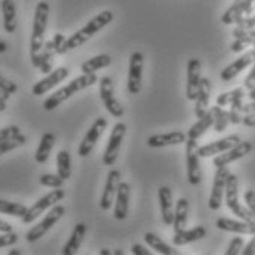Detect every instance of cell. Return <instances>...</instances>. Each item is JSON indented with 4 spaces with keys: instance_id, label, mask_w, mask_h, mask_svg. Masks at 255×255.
<instances>
[{
    "instance_id": "obj_5",
    "label": "cell",
    "mask_w": 255,
    "mask_h": 255,
    "mask_svg": "<svg viewBox=\"0 0 255 255\" xmlns=\"http://www.w3.org/2000/svg\"><path fill=\"white\" fill-rule=\"evenodd\" d=\"M65 213H67V210H65L64 205H59V204L53 205V207L49 210V213L46 214V217L41 220L38 224L33 226V227L27 232L25 239H27L28 242H36V241H38L40 238H43V236H44V235H46V233H47L59 220L65 216Z\"/></svg>"
},
{
    "instance_id": "obj_31",
    "label": "cell",
    "mask_w": 255,
    "mask_h": 255,
    "mask_svg": "<svg viewBox=\"0 0 255 255\" xmlns=\"http://www.w3.org/2000/svg\"><path fill=\"white\" fill-rule=\"evenodd\" d=\"M112 62V58L110 55H98L93 56L90 59H87L86 62L81 64V73L83 74H95L96 71L110 67Z\"/></svg>"
},
{
    "instance_id": "obj_21",
    "label": "cell",
    "mask_w": 255,
    "mask_h": 255,
    "mask_svg": "<svg viewBox=\"0 0 255 255\" xmlns=\"http://www.w3.org/2000/svg\"><path fill=\"white\" fill-rule=\"evenodd\" d=\"M128 204H130V184L126 182H120L117 189V202L114 207V217L115 220L127 219L128 216Z\"/></svg>"
},
{
    "instance_id": "obj_52",
    "label": "cell",
    "mask_w": 255,
    "mask_h": 255,
    "mask_svg": "<svg viewBox=\"0 0 255 255\" xmlns=\"http://www.w3.org/2000/svg\"><path fill=\"white\" fill-rule=\"evenodd\" d=\"M242 112L244 114H253V112H255V101H251L250 104H244Z\"/></svg>"
},
{
    "instance_id": "obj_27",
    "label": "cell",
    "mask_w": 255,
    "mask_h": 255,
    "mask_svg": "<svg viewBox=\"0 0 255 255\" xmlns=\"http://www.w3.org/2000/svg\"><path fill=\"white\" fill-rule=\"evenodd\" d=\"M1 12H3V28L7 34L15 33L18 27L16 18V6L13 0H1Z\"/></svg>"
},
{
    "instance_id": "obj_19",
    "label": "cell",
    "mask_w": 255,
    "mask_h": 255,
    "mask_svg": "<svg viewBox=\"0 0 255 255\" xmlns=\"http://www.w3.org/2000/svg\"><path fill=\"white\" fill-rule=\"evenodd\" d=\"M120 179H121V174L118 170H111L108 173V179H107L104 192H102V198H101V208L104 211L111 210V207L114 204V199L117 196V189L120 184Z\"/></svg>"
},
{
    "instance_id": "obj_25",
    "label": "cell",
    "mask_w": 255,
    "mask_h": 255,
    "mask_svg": "<svg viewBox=\"0 0 255 255\" xmlns=\"http://www.w3.org/2000/svg\"><path fill=\"white\" fill-rule=\"evenodd\" d=\"M207 236V229L204 226H196L193 229L189 230H182V232H174L173 235V244L176 247H183L187 244H193L198 242L201 239H204Z\"/></svg>"
},
{
    "instance_id": "obj_40",
    "label": "cell",
    "mask_w": 255,
    "mask_h": 255,
    "mask_svg": "<svg viewBox=\"0 0 255 255\" xmlns=\"http://www.w3.org/2000/svg\"><path fill=\"white\" fill-rule=\"evenodd\" d=\"M64 182L65 180L59 174H41L40 176V184L41 186H46V187H52V189L62 187Z\"/></svg>"
},
{
    "instance_id": "obj_14",
    "label": "cell",
    "mask_w": 255,
    "mask_h": 255,
    "mask_svg": "<svg viewBox=\"0 0 255 255\" xmlns=\"http://www.w3.org/2000/svg\"><path fill=\"white\" fill-rule=\"evenodd\" d=\"M201 78H202V64L199 59L192 58L187 62V84H186L187 101H196Z\"/></svg>"
},
{
    "instance_id": "obj_49",
    "label": "cell",
    "mask_w": 255,
    "mask_h": 255,
    "mask_svg": "<svg viewBox=\"0 0 255 255\" xmlns=\"http://www.w3.org/2000/svg\"><path fill=\"white\" fill-rule=\"evenodd\" d=\"M131 253L134 255H150V251L146 250L145 247L140 245V244H134V245L131 247Z\"/></svg>"
},
{
    "instance_id": "obj_10",
    "label": "cell",
    "mask_w": 255,
    "mask_h": 255,
    "mask_svg": "<svg viewBox=\"0 0 255 255\" xmlns=\"http://www.w3.org/2000/svg\"><path fill=\"white\" fill-rule=\"evenodd\" d=\"M142 75H143V53L136 50L130 56V67H128V80L127 87L131 95L140 93L142 89Z\"/></svg>"
},
{
    "instance_id": "obj_9",
    "label": "cell",
    "mask_w": 255,
    "mask_h": 255,
    "mask_svg": "<svg viewBox=\"0 0 255 255\" xmlns=\"http://www.w3.org/2000/svg\"><path fill=\"white\" fill-rule=\"evenodd\" d=\"M126 131H127V126L124 123H117L114 127H112V131H111L110 140H108V146L104 152V164L107 167H112L118 158V153H120V147L123 143V139L126 136Z\"/></svg>"
},
{
    "instance_id": "obj_6",
    "label": "cell",
    "mask_w": 255,
    "mask_h": 255,
    "mask_svg": "<svg viewBox=\"0 0 255 255\" xmlns=\"http://www.w3.org/2000/svg\"><path fill=\"white\" fill-rule=\"evenodd\" d=\"M64 198H65V190H64L62 187H56L55 190L49 192L47 195H44L43 198H40L37 202H34V204L28 208L27 214L22 217V223H24V224L33 223V221H34L37 217H40L46 210L52 208L53 205H56L58 202H61Z\"/></svg>"
},
{
    "instance_id": "obj_39",
    "label": "cell",
    "mask_w": 255,
    "mask_h": 255,
    "mask_svg": "<svg viewBox=\"0 0 255 255\" xmlns=\"http://www.w3.org/2000/svg\"><path fill=\"white\" fill-rule=\"evenodd\" d=\"M99 95L102 102L114 98V83L111 77H102L99 80Z\"/></svg>"
},
{
    "instance_id": "obj_38",
    "label": "cell",
    "mask_w": 255,
    "mask_h": 255,
    "mask_svg": "<svg viewBox=\"0 0 255 255\" xmlns=\"http://www.w3.org/2000/svg\"><path fill=\"white\" fill-rule=\"evenodd\" d=\"M244 99H236L233 104H230V111H229V120L232 124H242V118H244Z\"/></svg>"
},
{
    "instance_id": "obj_34",
    "label": "cell",
    "mask_w": 255,
    "mask_h": 255,
    "mask_svg": "<svg viewBox=\"0 0 255 255\" xmlns=\"http://www.w3.org/2000/svg\"><path fill=\"white\" fill-rule=\"evenodd\" d=\"M28 211V207L18 204V202H10L6 199H0V213L6 214V216H12V217H19L22 219Z\"/></svg>"
},
{
    "instance_id": "obj_42",
    "label": "cell",
    "mask_w": 255,
    "mask_h": 255,
    "mask_svg": "<svg viewBox=\"0 0 255 255\" xmlns=\"http://www.w3.org/2000/svg\"><path fill=\"white\" fill-rule=\"evenodd\" d=\"M21 134V128L18 126H7L4 128H0V142L13 139Z\"/></svg>"
},
{
    "instance_id": "obj_17",
    "label": "cell",
    "mask_w": 255,
    "mask_h": 255,
    "mask_svg": "<svg viewBox=\"0 0 255 255\" xmlns=\"http://www.w3.org/2000/svg\"><path fill=\"white\" fill-rule=\"evenodd\" d=\"M241 137L236 136V134H232V136H227L224 139H220L216 140L213 143H208V145L199 146L198 147V153H199V158H210V156H216L219 153H223L226 150H229L230 147L236 146L238 143H241Z\"/></svg>"
},
{
    "instance_id": "obj_45",
    "label": "cell",
    "mask_w": 255,
    "mask_h": 255,
    "mask_svg": "<svg viewBox=\"0 0 255 255\" xmlns=\"http://www.w3.org/2000/svg\"><path fill=\"white\" fill-rule=\"evenodd\" d=\"M53 44H55V49H56V53L58 55H64V44H65V36L64 34H61V33H56L55 36H53Z\"/></svg>"
},
{
    "instance_id": "obj_47",
    "label": "cell",
    "mask_w": 255,
    "mask_h": 255,
    "mask_svg": "<svg viewBox=\"0 0 255 255\" xmlns=\"http://www.w3.org/2000/svg\"><path fill=\"white\" fill-rule=\"evenodd\" d=\"M236 27H239V28H254L255 15H250V16H245V18L239 19L236 22Z\"/></svg>"
},
{
    "instance_id": "obj_33",
    "label": "cell",
    "mask_w": 255,
    "mask_h": 255,
    "mask_svg": "<svg viewBox=\"0 0 255 255\" xmlns=\"http://www.w3.org/2000/svg\"><path fill=\"white\" fill-rule=\"evenodd\" d=\"M56 168L58 174L64 180H68L71 177V153L68 150H61L56 155Z\"/></svg>"
},
{
    "instance_id": "obj_48",
    "label": "cell",
    "mask_w": 255,
    "mask_h": 255,
    "mask_svg": "<svg viewBox=\"0 0 255 255\" xmlns=\"http://www.w3.org/2000/svg\"><path fill=\"white\" fill-rule=\"evenodd\" d=\"M244 86H245V89H253L255 86V62L253 64V68H251V71L250 74L247 75V78H245V81H244Z\"/></svg>"
},
{
    "instance_id": "obj_54",
    "label": "cell",
    "mask_w": 255,
    "mask_h": 255,
    "mask_svg": "<svg viewBox=\"0 0 255 255\" xmlns=\"http://www.w3.org/2000/svg\"><path fill=\"white\" fill-rule=\"evenodd\" d=\"M9 98H10V95H9L7 92H3V90H0V104H6Z\"/></svg>"
},
{
    "instance_id": "obj_60",
    "label": "cell",
    "mask_w": 255,
    "mask_h": 255,
    "mask_svg": "<svg viewBox=\"0 0 255 255\" xmlns=\"http://www.w3.org/2000/svg\"><path fill=\"white\" fill-rule=\"evenodd\" d=\"M4 110H6V104H0V112H3Z\"/></svg>"
},
{
    "instance_id": "obj_37",
    "label": "cell",
    "mask_w": 255,
    "mask_h": 255,
    "mask_svg": "<svg viewBox=\"0 0 255 255\" xmlns=\"http://www.w3.org/2000/svg\"><path fill=\"white\" fill-rule=\"evenodd\" d=\"M27 143V137L21 133L19 136L13 137V139H9V140H4V142H0V156L16 149V147H21Z\"/></svg>"
},
{
    "instance_id": "obj_50",
    "label": "cell",
    "mask_w": 255,
    "mask_h": 255,
    "mask_svg": "<svg viewBox=\"0 0 255 255\" xmlns=\"http://www.w3.org/2000/svg\"><path fill=\"white\" fill-rule=\"evenodd\" d=\"M244 255H255V233L253 235V239L250 241V244L247 247H244L242 250Z\"/></svg>"
},
{
    "instance_id": "obj_7",
    "label": "cell",
    "mask_w": 255,
    "mask_h": 255,
    "mask_svg": "<svg viewBox=\"0 0 255 255\" xmlns=\"http://www.w3.org/2000/svg\"><path fill=\"white\" fill-rule=\"evenodd\" d=\"M198 140L187 139L186 140V167H187V180L192 186H198L202 180V171L199 164L198 153Z\"/></svg>"
},
{
    "instance_id": "obj_43",
    "label": "cell",
    "mask_w": 255,
    "mask_h": 255,
    "mask_svg": "<svg viewBox=\"0 0 255 255\" xmlns=\"http://www.w3.org/2000/svg\"><path fill=\"white\" fill-rule=\"evenodd\" d=\"M0 90L7 92L9 95H13V93H16V92H18V84H16V83H13L12 80H9V78L3 77V75H0Z\"/></svg>"
},
{
    "instance_id": "obj_41",
    "label": "cell",
    "mask_w": 255,
    "mask_h": 255,
    "mask_svg": "<svg viewBox=\"0 0 255 255\" xmlns=\"http://www.w3.org/2000/svg\"><path fill=\"white\" fill-rule=\"evenodd\" d=\"M244 247H245V242H244V239L242 238H233L232 241H230V244H229V247H227V250H226V255H238V254H242V250H244Z\"/></svg>"
},
{
    "instance_id": "obj_46",
    "label": "cell",
    "mask_w": 255,
    "mask_h": 255,
    "mask_svg": "<svg viewBox=\"0 0 255 255\" xmlns=\"http://www.w3.org/2000/svg\"><path fill=\"white\" fill-rule=\"evenodd\" d=\"M244 199H245V202H247L248 210L255 216V190H253V189L247 190L245 195H244Z\"/></svg>"
},
{
    "instance_id": "obj_57",
    "label": "cell",
    "mask_w": 255,
    "mask_h": 255,
    "mask_svg": "<svg viewBox=\"0 0 255 255\" xmlns=\"http://www.w3.org/2000/svg\"><path fill=\"white\" fill-rule=\"evenodd\" d=\"M22 253L19 251V250H10L9 253H7V255H21Z\"/></svg>"
},
{
    "instance_id": "obj_56",
    "label": "cell",
    "mask_w": 255,
    "mask_h": 255,
    "mask_svg": "<svg viewBox=\"0 0 255 255\" xmlns=\"http://www.w3.org/2000/svg\"><path fill=\"white\" fill-rule=\"evenodd\" d=\"M248 98L251 99V101H255V86L253 89H250V92H248Z\"/></svg>"
},
{
    "instance_id": "obj_11",
    "label": "cell",
    "mask_w": 255,
    "mask_h": 255,
    "mask_svg": "<svg viewBox=\"0 0 255 255\" xmlns=\"http://www.w3.org/2000/svg\"><path fill=\"white\" fill-rule=\"evenodd\" d=\"M230 174L229 167H219L214 176V183H213V189H211V195H210V201H208V207L213 211H217L221 208L223 204V196L226 192V183L227 177Z\"/></svg>"
},
{
    "instance_id": "obj_26",
    "label": "cell",
    "mask_w": 255,
    "mask_h": 255,
    "mask_svg": "<svg viewBox=\"0 0 255 255\" xmlns=\"http://www.w3.org/2000/svg\"><path fill=\"white\" fill-rule=\"evenodd\" d=\"M86 232H87V227L84 223H77L75 227H74L73 233L70 236V239L67 241V244L64 245L62 248V254L64 255H75L78 253V250L81 248V244H83V239L86 236Z\"/></svg>"
},
{
    "instance_id": "obj_20",
    "label": "cell",
    "mask_w": 255,
    "mask_h": 255,
    "mask_svg": "<svg viewBox=\"0 0 255 255\" xmlns=\"http://www.w3.org/2000/svg\"><path fill=\"white\" fill-rule=\"evenodd\" d=\"M216 226L220 230L232 232V233H238V235H254L255 233V223H250L245 220H232L220 217L216 221Z\"/></svg>"
},
{
    "instance_id": "obj_3",
    "label": "cell",
    "mask_w": 255,
    "mask_h": 255,
    "mask_svg": "<svg viewBox=\"0 0 255 255\" xmlns=\"http://www.w3.org/2000/svg\"><path fill=\"white\" fill-rule=\"evenodd\" d=\"M49 3L47 1H38L34 12V21H33V33L30 41V58L34 59L40 53L43 44H44V33L49 21Z\"/></svg>"
},
{
    "instance_id": "obj_23",
    "label": "cell",
    "mask_w": 255,
    "mask_h": 255,
    "mask_svg": "<svg viewBox=\"0 0 255 255\" xmlns=\"http://www.w3.org/2000/svg\"><path fill=\"white\" fill-rule=\"evenodd\" d=\"M210 99H211V81L207 77L201 78L199 83V90H198V96H196V105H195V115L196 118L204 117L208 108H210Z\"/></svg>"
},
{
    "instance_id": "obj_12",
    "label": "cell",
    "mask_w": 255,
    "mask_h": 255,
    "mask_svg": "<svg viewBox=\"0 0 255 255\" xmlns=\"http://www.w3.org/2000/svg\"><path fill=\"white\" fill-rule=\"evenodd\" d=\"M255 10V0H235L233 4L223 13L221 22L224 25L236 24L239 19L250 16Z\"/></svg>"
},
{
    "instance_id": "obj_18",
    "label": "cell",
    "mask_w": 255,
    "mask_h": 255,
    "mask_svg": "<svg viewBox=\"0 0 255 255\" xmlns=\"http://www.w3.org/2000/svg\"><path fill=\"white\" fill-rule=\"evenodd\" d=\"M55 55L56 53V49H55V44H53V40H49V41H44L40 53L37 55L34 59H31V64L33 67L38 68L43 74L52 73L53 70V59H55Z\"/></svg>"
},
{
    "instance_id": "obj_51",
    "label": "cell",
    "mask_w": 255,
    "mask_h": 255,
    "mask_svg": "<svg viewBox=\"0 0 255 255\" xmlns=\"http://www.w3.org/2000/svg\"><path fill=\"white\" fill-rule=\"evenodd\" d=\"M242 124L247 127H255V112L253 114H245L242 118Z\"/></svg>"
},
{
    "instance_id": "obj_53",
    "label": "cell",
    "mask_w": 255,
    "mask_h": 255,
    "mask_svg": "<svg viewBox=\"0 0 255 255\" xmlns=\"http://www.w3.org/2000/svg\"><path fill=\"white\" fill-rule=\"evenodd\" d=\"M7 232H12V224L0 220V233H7Z\"/></svg>"
},
{
    "instance_id": "obj_16",
    "label": "cell",
    "mask_w": 255,
    "mask_h": 255,
    "mask_svg": "<svg viewBox=\"0 0 255 255\" xmlns=\"http://www.w3.org/2000/svg\"><path fill=\"white\" fill-rule=\"evenodd\" d=\"M254 62L255 47H253L251 50H248L247 53H244L242 56H239L236 61H233L230 65H227V67L221 71L220 77H221L223 81H230V80H233L235 77H238L245 68H248L250 65H253Z\"/></svg>"
},
{
    "instance_id": "obj_22",
    "label": "cell",
    "mask_w": 255,
    "mask_h": 255,
    "mask_svg": "<svg viewBox=\"0 0 255 255\" xmlns=\"http://www.w3.org/2000/svg\"><path fill=\"white\" fill-rule=\"evenodd\" d=\"M159 208L162 214V221L165 226H173L174 221V210H173V193L168 186H161L158 189Z\"/></svg>"
},
{
    "instance_id": "obj_8",
    "label": "cell",
    "mask_w": 255,
    "mask_h": 255,
    "mask_svg": "<svg viewBox=\"0 0 255 255\" xmlns=\"http://www.w3.org/2000/svg\"><path fill=\"white\" fill-rule=\"evenodd\" d=\"M107 126H108V121L104 117H99L93 121V124L90 126V128L87 130L86 136L83 137L81 143L78 146V156L80 158H86L92 153L93 147L96 146L99 137L105 131Z\"/></svg>"
},
{
    "instance_id": "obj_58",
    "label": "cell",
    "mask_w": 255,
    "mask_h": 255,
    "mask_svg": "<svg viewBox=\"0 0 255 255\" xmlns=\"http://www.w3.org/2000/svg\"><path fill=\"white\" fill-rule=\"evenodd\" d=\"M99 254H101V255H112V251H110L108 248H104V250H102V251H101Z\"/></svg>"
},
{
    "instance_id": "obj_30",
    "label": "cell",
    "mask_w": 255,
    "mask_h": 255,
    "mask_svg": "<svg viewBox=\"0 0 255 255\" xmlns=\"http://www.w3.org/2000/svg\"><path fill=\"white\" fill-rule=\"evenodd\" d=\"M187 217H189V201L186 198H180L176 204V213H174V221H173L174 232H182L186 229Z\"/></svg>"
},
{
    "instance_id": "obj_44",
    "label": "cell",
    "mask_w": 255,
    "mask_h": 255,
    "mask_svg": "<svg viewBox=\"0 0 255 255\" xmlns=\"http://www.w3.org/2000/svg\"><path fill=\"white\" fill-rule=\"evenodd\" d=\"M18 242V235L13 232H7V233H1L0 235V248H6V247H12Z\"/></svg>"
},
{
    "instance_id": "obj_36",
    "label": "cell",
    "mask_w": 255,
    "mask_h": 255,
    "mask_svg": "<svg viewBox=\"0 0 255 255\" xmlns=\"http://www.w3.org/2000/svg\"><path fill=\"white\" fill-rule=\"evenodd\" d=\"M245 98V90L244 87H238L235 90L226 92V93H220L217 96V105L219 107H227L230 104H233L236 99H244Z\"/></svg>"
},
{
    "instance_id": "obj_1",
    "label": "cell",
    "mask_w": 255,
    "mask_h": 255,
    "mask_svg": "<svg viewBox=\"0 0 255 255\" xmlns=\"http://www.w3.org/2000/svg\"><path fill=\"white\" fill-rule=\"evenodd\" d=\"M96 81H98V75L96 74H83V75L74 78L73 81H70V84L61 87L59 90H56L52 96H49L43 102V110L53 111L55 108H58L61 104L68 101L77 92H81V90L93 86Z\"/></svg>"
},
{
    "instance_id": "obj_32",
    "label": "cell",
    "mask_w": 255,
    "mask_h": 255,
    "mask_svg": "<svg viewBox=\"0 0 255 255\" xmlns=\"http://www.w3.org/2000/svg\"><path fill=\"white\" fill-rule=\"evenodd\" d=\"M145 242L147 244V247H150L152 250H155L158 254H162V255H177L179 253L174 250V248H171L170 245H167L159 236H156L155 233H150V232H147L145 235Z\"/></svg>"
},
{
    "instance_id": "obj_15",
    "label": "cell",
    "mask_w": 255,
    "mask_h": 255,
    "mask_svg": "<svg viewBox=\"0 0 255 255\" xmlns=\"http://www.w3.org/2000/svg\"><path fill=\"white\" fill-rule=\"evenodd\" d=\"M251 150H253V143H251V142H247V140H245V142L242 140L241 143H238L236 146L230 147L229 150H226V152H223V153H219V155L213 159V164H214L216 168H219V167H226V165H229V164H232V162H235V161H238V159L247 156Z\"/></svg>"
},
{
    "instance_id": "obj_35",
    "label": "cell",
    "mask_w": 255,
    "mask_h": 255,
    "mask_svg": "<svg viewBox=\"0 0 255 255\" xmlns=\"http://www.w3.org/2000/svg\"><path fill=\"white\" fill-rule=\"evenodd\" d=\"M211 111H213V114H214V126H213L214 130H216L217 133L224 131V130L227 128L229 123H230V120H229V112L223 110V107H219V105L213 107Z\"/></svg>"
},
{
    "instance_id": "obj_4",
    "label": "cell",
    "mask_w": 255,
    "mask_h": 255,
    "mask_svg": "<svg viewBox=\"0 0 255 255\" xmlns=\"http://www.w3.org/2000/svg\"><path fill=\"white\" fill-rule=\"evenodd\" d=\"M239 182L238 177L235 174H229L227 177V183H226V192H224V199H226V205L227 208L241 220L250 221V223H255V216L248 210V207L242 205L239 202Z\"/></svg>"
},
{
    "instance_id": "obj_2",
    "label": "cell",
    "mask_w": 255,
    "mask_h": 255,
    "mask_svg": "<svg viewBox=\"0 0 255 255\" xmlns=\"http://www.w3.org/2000/svg\"><path fill=\"white\" fill-rule=\"evenodd\" d=\"M112 19H114V13H112L111 10H104V12H101L99 15H96V16H95L93 19H90L83 28H80L78 31L74 33L73 36L68 37V38L65 40V44H64V55H65L68 50H73V49H77L78 46L84 44L87 40H90L96 33H99L102 28H105Z\"/></svg>"
},
{
    "instance_id": "obj_59",
    "label": "cell",
    "mask_w": 255,
    "mask_h": 255,
    "mask_svg": "<svg viewBox=\"0 0 255 255\" xmlns=\"http://www.w3.org/2000/svg\"><path fill=\"white\" fill-rule=\"evenodd\" d=\"M112 255H124V251H121V250H117V251H112Z\"/></svg>"
},
{
    "instance_id": "obj_24",
    "label": "cell",
    "mask_w": 255,
    "mask_h": 255,
    "mask_svg": "<svg viewBox=\"0 0 255 255\" xmlns=\"http://www.w3.org/2000/svg\"><path fill=\"white\" fill-rule=\"evenodd\" d=\"M187 136L183 131H171L165 134H153L147 137L146 143L149 147H165V146L182 145L186 142Z\"/></svg>"
},
{
    "instance_id": "obj_13",
    "label": "cell",
    "mask_w": 255,
    "mask_h": 255,
    "mask_svg": "<svg viewBox=\"0 0 255 255\" xmlns=\"http://www.w3.org/2000/svg\"><path fill=\"white\" fill-rule=\"evenodd\" d=\"M70 75V70L67 67H59L56 70H53L52 73L46 74V77L40 81H37L36 84L31 89V93L34 96H43L46 95L49 90H52L53 87H56L59 83H62L64 80H67V77Z\"/></svg>"
},
{
    "instance_id": "obj_28",
    "label": "cell",
    "mask_w": 255,
    "mask_h": 255,
    "mask_svg": "<svg viewBox=\"0 0 255 255\" xmlns=\"http://www.w3.org/2000/svg\"><path fill=\"white\" fill-rule=\"evenodd\" d=\"M213 126H214V114H213V111L210 110L204 117L198 118V123H195V124L190 127V130L187 131V139H195V140H198V139L202 137V136L210 130V127H213Z\"/></svg>"
},
{
    "instance_id": "obj_55",
    "label": "cell",
    "mask_w": 255,
    "mask_h": 255,
    "mask_svg": "<svg viewBox=\"0 0 255 255\" xmlns=\"http://www.w3.org/2000/svg\"><path fill=\"white\" fill-rule=\"evenodd\" d=\"M7 50V43L0 38V53H4Z\"/></svg>"
},
{
    "instance_id": "obj_29",
    "label": "cell",
    "mask_w": 255,
    "mask_h": 255,
    "mask_svg": "<svg viewBox=\"0 0 255 255\" xmlns=\"http://www.w3.org/2000/svg\"><path fill=\"white\" fill-rule=\"evenodd\" d=\"M56 137L53 133H44L40 139V143L36 150V161L38 164H44L49 159V155L55 146Z\"/></svg>"
}]
</instances>
